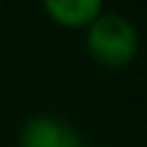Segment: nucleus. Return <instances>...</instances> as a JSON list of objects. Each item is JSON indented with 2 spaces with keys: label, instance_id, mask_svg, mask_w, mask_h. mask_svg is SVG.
Segmentation results:
<instances>
[{
  "label": "nucleus",
  "instance_id": "f257e3e1",
  "mask_svg": "<svg viewBox=\"0 0 147 147\" xmlns=\"http://www.w3.org/2000/svg\"><path fill=\"white\" fill-rule=\"evenodd\" d=\"M83 41H85L88 57L106 70L129 67L140 54L137 26L116 10H103L83 31Z\"/></svg>",
  "mask_w": 147,
  "mask_h": 147
},
{
  "label": "nucleus",
  "instance_id": "f03ea898",
  "mask_svg": "<svg viewBox=\"0 0 147 147\" xmlns=\"http://www.w3.org/2000/svg\"><path fill=\"white\" fill-rule=\"evenodd\" d=\"M80 142L75 127L52 114H36L18 129V147H78Z\"/></svg>",
  "mask_w": 147,
  "mask_h": 147
},
{
  "label": "nucleus",
  "instance_id": "7ed1b4c3",
  "mask_svg": "<svg viewBox=\"0 0 147 147\" xmlns=\"http://www.w3.org/2000/svg\"><path fill=\"white\" fill-rule=\"evenodd\" d=\"M44 16L67 31H85L103 10L106 0H39Z\"/></svg>",
  "mask_w": 147,
  "mask_h": 147
},
{
  "label": "nucleus",
  "instance_id": "20e7f679",
  "mask_svg": "<svg viewBox=\"0 0 147 147\" xmlns=\"http://www.w3.org/2000/svg\"><path fill=\"white\" fill-rule=\"evenodd\" d=\"M78 147H103V145H90V142H80Z\"/></svg>",
  "mask_w": 147,
  "mask_h": 147
}]
</instances>
